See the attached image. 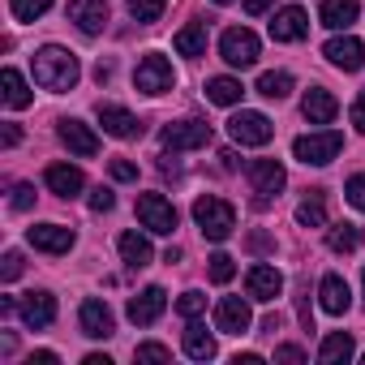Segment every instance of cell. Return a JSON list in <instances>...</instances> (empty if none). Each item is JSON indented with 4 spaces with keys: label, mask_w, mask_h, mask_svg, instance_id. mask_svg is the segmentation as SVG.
<instances>
[{
    "label": "cell",
    "mask_w": 365,
    "mask_h": 365,
    "mask_svg": "<svg viewBox=\"0 0 365 365\" xmlns=\"http://www.w3.org/2000/svg\"><path fill=\"white\" fill-rule=\"evenodd\" d=\"M18 314H22V322L35 327V331H39V327H52V322H56V297L43 292V288H39V292H22V297H18Z\"/></svg>",
    "instance_id": "7c38bea8"
},
{
    "label": "cell",
    "mask_w": 365,
    "mask_h": 365,
    "mask_svg": "<svg viewBox=\"0 0 365 365\" xmlns=\"http://www.w3.org/2000/svg\"><path fill=\"white\" fill-rule=\"evenodd\" d=\"M339 150H344V138H339L335 129H322V133H305V138H297V142H292V155H297L301 163H314V168L331 163Z\"/></svg>",
    "instance_id": "5b68a950"
},
{
    "label": "cell",
    "mask_w": 365,
    "mask_h": 365,
    "mask_svg": "<svg viewBox=\"0 0 365 365\" xmlns=\"http://www.w3.org/2000/svg\"><path fill=\"white\" fill-rule=\"evenodd\" d=\"M356 14H361V0H322L318 5V18L331 31H348L356 22Z\"/></svg>",
    "instance_id": "cb8c5ba5"
},
{
    "label": "cell",
    "mask_w": 365,
    "mask_h": 365,
    "mask_svg": "<svg viewBox=\"0 0 365 365\" xmlns=\"http://www.w3.org/2000/svg\"><path fill=\"white\" fill-rule=\"evenodd\" d=\"M78 327H82V335H91V339H108V335L116 331V318H112L108 301L91 297V301H82V309H78Z\"/></svg>",
    "instance_id": "4fadbf2b"
},
{
    "label": "cell",
    "mask_w": 365,
    "mask_h": 365,
    "mask_svg": "<svg viewBox=\"0 0 365 365\" xmlns=\"http://www.w3.org/2000/svg\"><path fill=\"white\" fill-rule=\"evenodd\" d=\"M356 241H361V237H356V228H352V224H335V228L327 232L331 254H352V250H356Z\"/></svg>",
    "instance_id": "d6a6232c"
},
{
    "label": "cell",
    "mask_w": 365,
    "mask_h": 365,
    "mask_svg": "<svg viewBox=\"0 0 365 365\" xmlns=\"http://www.w3.org/2000/svg\"><path fill=\"white\" fill-rule=\"evenodd\" d=\"M18 275H22V254H18V250H9V254H5V262H0V279L14 284Z\"/></svg>",
    "instance_id": "ab89813d"
},
{
    "label": "cell",
    "mask_w": 365,
    "mask_h": 365,
    "mask_svg": "<svg viewBox=\"0 0 365 365\" xmlns=\"http://www.w3.org/2000/svg\"><path fill=\"white\" fill-rule=\"evenodd\" d=\"M361 284H365V271H361Z\"/></svg>",
    "instance_id": "11a10c76"
},
{
    "label": "cell",
    "mask_w": 365,
    "mask_h": 365,
    "mask_svg": "<svg viewBox=\"0 0 365 365\" xmlns=\"http://www.w3.org/2000/svg\"><path fill=\"white\" fill-rule=\"evenodd\" d=\"M120 258H125V267H133V271H142V267H150V258H155V250H150V241L146 237H138V232H120Z\"/></svg>",
    "instance_id": "d4e9b609"
},
{
    "label": "cell",
    "mask_w": 365,
    "mask_h": 365,
    "mask_svg": "<svg viewBox=\"0 0 365 365\" xmlns=\"http://www.w3.org/2000/svg\"><path fill=\"white\" fill-rule=\"evenodd\" d=\"M43 180H48V190H52V194H61V198H78V194H82V185H86L82 168H69V163H48Z\"/></svg>",
    "instance_id": "ffe728a7"
},
{
    "label": "cell",
    "mask_w": 365,
    "mask_h": 365,
    "mask_svg": "<svg viewBox=\"0 0 365 365\" xmlns=\"http://www.w3.org/2000/svg\"><path fill=\"white\" fill-rule=\"evenodd\" d=\"M56 361H61V356H56V352H48V348H39V352L31 356V365H56Z\"/></svg>",
    "instance_id": "c3c4849f"
},
{
    "label": "cell",
    "mask_w": 365,
    "mask_h": 365,
    "mask_svg": "<svg viewBox=\"0 0 365 365\" xmlns=\"http://www.w3.org/2000/svg\"><path fill=\"white\" fill-rule=\"evenodd\" d=\"M61 142L73 150V155H82V159H91V155H99V138L91 133V125H82V120H61Z\"/></svg>",
    "instance_id": "7402d4cb"
},
{
    "label": "cell",
    "mask_w": 365,
    "mask_h": 365,
    "mask_svg": "<svg viewBox=\"0 0 365 365\" xmlns=\"http://www.w3.org/2000/svg\"><path fill=\"white\" fill-rule=\"evenodd\" d=\"M202 309H207V297L202 292H185V297L176 301V314H185V318H198Z\"/></svg>",
    "instance_id": "74e56055"
},
{
    "label": "cell",
    "mask_w": 365,
    "mask_h": 365,
    "mask_svg": "<svg viewBox=\"0 0 365 365\" xmlns=\"http://www.w3.org/2000/svg\"><path fill=\"white\" fill-rule=\"evenodd\" d=\"M163 9H168V0H129V14H133L138 22H155Z\"/></svg>",
    "instance_id": "e575fe53"
},
{
    "label": "cell",
    "mask_w": 365,
    "mask_h": 365,
    "mask_svg": "<svg viewBox=\"0 0 365 365\" xmlns=\"http://www.w3.org/2000/svg\"><path fill=\"white\" fill-rule=\"evenodd\" d=\"M258 95L262 99H288L292 95V73H284V69L279 73H262L258 78Z\"/></svg>",
    "instance_id": "1f68e13d"
},
{
    "label": "cell",
    "mask_w": 365,
    "mask_h": 365,
    "mask_svg": "<svg viewBox=\"0 0 365 365\" xmlns=\"http://www.w3.org/2000/svg\"><path fill=\"white\" fill-rule=\"evenodd\" d=\"M69 22L82 35H99L108 26V0H69Z\"/></svg>",
    "instance_id": "e0dca14e"
},
{
    "label": "cell",
    "mask_w": 365,
    "mask_h": 365,
    "mask_svg": "<svg viewBox=\"0 0 365 365\" xmlns=\"http://www.w3.org/2000/svg\"><path fill=\"white\" fill-rule=\"evenodd\" d=\"M185 356H194V361H211L215 356V335L202 322H194V318L185 327Z\"/></svg>",
    "instance_id": "484cf974"
},
{
    "label": "cell",
    "mask_w": 365,
    "mask_h": 365,
    "mask_svg": "<svg viewBox=\"0 0 365 365\" xmlns=\"http://www.w3.org/2000/svg\"><path fill=\"white\" fill-rule=\"evenodd\" d=\"M220 163H224V168L232 172V168H237V155H232V150H220Z\"/></svg>",
    "instance_id": "816d5d0a"
},
{
    "label": "cell",
    "mask_w": 365,
    "mask_h": 365,
    "mask_svg": "<svg viewBox=\"0 0 365 365\" xmlns=\"http://www.w3.org/2000/svg\"><path fill=\"white\" fill-rule=\"evenodd\" d=\"M220 56H224L232 69H250V65H258L262 43H258L254 31H245V26H228V31L220 35Z\"/></svg>",
    "instance_id": "3957f363"
},
{
    "label": "cell",
    "mask_w": 365,
    "mask_h": 365,
    "mask_svg": "<svg viewBox=\"0 0 365 365\" xmlns=\"http://www.w3.org/2000/svg\"><path fill=\"white\" fill-rule=\"evenodd\" d=\"M232 275H237V262H232V254H215V258H211V279H215V284H228Z\"/></svg>",
    "instance_id": "d590c367"
},
{
    "label": "cell",
    "mask_w": 365,
    "mask_h": 365,
    "mask_svg": "<svg viewBox=\"0 0 365 365\" xmlns=\"http://www.w3.org/2000/svg\"><path fill=\"white\" fill-rule=\"evenodd\" d=\"M297 224H301V228H322V224H327V202H322V190H314V194L297 207Z\"/></svg>",
    "instance_id": "f546056e"
},
{
    "label": "cell",
    "mask_w": 365,
    "mask_h": 365,
    "mask_svg": "<svg viewBox=\"0 0 365 365\" xmlns=\"http://www.w3.org/2000/svg\"><path fill=\"white\" fill-rule=\"evenodd\" d=\"M245 292H250L254 301H275V297L284 292V275H279L275 267L258 262V267H250V275H245Z\"/></svg>",
    "instance_id": "d6986e66"
},
{
    "label": "cell",
    "mask_w": 365,
    "mask_h": 365,
    "mask_svg": "<svg viewBox=\"0 0 365 365\" xmlns=\"http://www.w3.org/2000/svg\"><path fill=\"white\" fill-rule=\"evenodd\" d=\"M26 241L43 254H69L73 250V228H61V224H35L26 228Z\"/></svg>",
    "instance_id": "ac0fdd59"
},
{
    "label": "cell",
    "mask_w": 365,
    "mask_h": 365,
    "mask_svg": "<svg viewBox=\"0 0 365 365\" xmlns=\"http://www.w3.org/2000/svg\"><path fill=\"white\" fill-rule=\"evenodd\" d=\"M322 56H327L335 69H344V73L365 69V43H361V39H352V35H335V39L322 48Z\"/></svg>",
    "instance_id": "30bf717a"
},
{
    "label": "cell",
    "mask_w": 365,
    "mask_h": 365,
    "mask_svg": "<svg viewBox=\"0 0 365 365\" xmlns=\"http://www.w3.org/2000/svg\"><path fill=\"white\" fill-rule=\"evenodd\" d=\"M305 35H309V14H305V9L288 5V9H279V14L271 18V39H275V43H301Z\"/></svg>",
    "instance_id": "5bb4252c"
},
{
    "label": "cell",
    "mask_w": 365,
    "mask_h": 365,
    "mask_svg": "<svg viewBox=\"0 0 365 365\" xmlns=\"http://www.w3.org/2000/svg\"><path fill=\"white\" fill-rule=\"evenodd\" d=\"M262 331H267V335H275V331H279V314H271V318L262 322Z\"/></svg>",
    "instance_id": "f5cc1de1"
},
{
    "label": "cell",
    "mask_w": 365,
    "mask_h": 365,
    "mask_svg": "<svg viewBox=\"0 0 365 365\" xmlns=\"http://www.w3.org/2000/svg\"><path fill=\"white\" fill-rule=\"evenodd\" d=\"M301 112H305V120L309 125H331L335 120V112H339V103H335V95L331 91H305V99H301Z\"/></svg>",
    "instance_id": "603a6c76"
},
{
    "label": "cell",
    "mask_w": 365,
    "mask_h": 365,
    "mask_svg": "<svg viewBox=\"0 0 365 365\" xmlns=\"http://www.w3.org/2000/svg\"><path fill=\"white\" fill-rule=\"evenodd\" d=\"M250 322H254L250 301H241V297H224V301L215 305V331H224V335H241V331H250Z\"/></svg>",
    "instance_id": "2e32d148"
},
{
    "label": "cell",
    "mask_w": 365,
    "mask_h": 365,
    "mask_svg": "<svg viewBox=\"0 0 365 365\" xmlns=\"http://www.w3.org/2000/svg\"><path fill=\"white\" fill-rule=\"evenodd\" d=\"M207 142H211L207 120H172V125H163V146L168 150H198Z\"/></svg>",
    "instance_id": "9c48e42d"
},
{
    "label": "cell",
    "mask_w": 365,
    "mask_h": 365,
    "mask_svg": "<svg viewBox=\"0 0 365 365\" xmlns=\"http://www.w3.org/2000/svg\"><path fill=\"white\" fill-rule=\"evenodd\" d=\"M99 125H103V133H112V138H120V142L142 138V120H138L129 108H120V103H99Z\"/></svg>",
    "instance_id": "8fae6325"
},
{
    "label": "cell",
    "mask_w": 365,
    "mask_h": 365,
    "mask_svg": "<svg viewBox=\"0 0 365 365\" xmlns=\"http://www.w3.org/2000/svg\"><path fill=\"white\" fill-rule=\"evenodd\" d=\"M352 125L365 133V91H361V95H356V103H352Z\"/></svg>",
    "instance_id": "f6af8a7d"
},
{
    "label": "cell",
    "mask_w": 365,
    "mask_h": 365,
    "mask_svg": "<svg viewBox=\"0 0 365 365\" xmlns=\"http://www.w3.org/2000/svg\"><path fill=\"white\" fill-rule=\"evenodd\" d=\"M344 198L356 207V211H365V172H356V176H348V185H344Z\"/></svg>",
    "instance_id": "8d00e7d4"
},
{
    "label": "cell",
    "mask_w": 365,
    "mask_h": 365,
    "mask_svg": "<svg viewBox=\"0 0 365 365\" xmlns=\"http://www.w3.org/2000/svg\"><path fill=\"white\" fill-rule=\"evenodd\" d=\"M275 361H288V365H301V361H305V348H297V344H279V348H275Z\"/></svg>",
    "instance_id": "ee69618b"
},
{
    "label": "cell",
    "mask_w": 365,
    "mask_h": 365,
    "mask_svg": "<svg viewBox=\"0 0 365 365\" xmlns=\"http://www.w3.org/2000/svg\"><path fill=\"white\" fill-rule=\"evenodd\" d=\"M284 180H288V172H284L279 159H254V163H250V185H254V194H258V198H254L258 207H267L271 198H279Z\"/></svg>",
    "instance_id": "8992f818"
},
{
    "label": "cell",
    "mask_w": 365,
    "mask_h": 365,
    "mask_svg": "<svg viewBox=\"0 0 365 365\" xmlns=\"http://www.w3.org/2000/svg\"><path fill=\"white\" fill-rule=\"evenodd\" d=\"M241 95H245V86H241L237 78H211V82H207V99H211V103H220V108L241 103Z\"/></svg>",
    "instance_id": "f1b7e54d"
},
{
    "label": "cell",
    "mask_w": 365,
    "mask_h": 365,
    "mask_svg": "<svg viewBox=\"0 0 365 365\" xmlns=\"http://www.w3.org/2000/svg\"><path fill=\"white\" fill-rule=\"evenodd\" d=\"M31 65H35V82H39L43 91H52V95L73 91V86H78V78H82L78 56H73V52H65V48H39Z\"/></svg>",
    "instance_id": "6da1fadb"
},
{
    "label": "cell",
    "mask_w": 365,
    "mask_h": 365,
    "mask_svg": "<svg viewBox=\"0 0 365 365\" xmlns=\"http://www.w3.org/2000/svg\"><path fill=\"white\" fill-rule=\"evenodd\" d=\"M138 220H142V228H150V232H159V237H172V228H176V207H172L163 194H142V198H138Z\"/></svg>",
    "instance_id": "ba28073f"
},
{
    "label": "cell",
    "mask_w": 365,
    "mask_h": 365,
    "mask_svg": "<svg viewBox=\"0 0 365 365\" xmlns=\"http://www.w3.org/2000/svg\"><path fill=\"white\" fill-rule=\"evenodd\" d=\"M9 207H14V211H31V207H35V190H31V185H14Z\"/></svg>",
    "instance_id": "b9f144b4"
},
{
    "label": "cell",
    "mask_w": 365,
    "mask_h": 365,
    "mask_svg": "<svg viewBox=\"0 0 365 365\" xmlns=\"http://www.w3.org/2000/svg\"><path fill=\"white\" fill-rule=\"evenodd\" d=\"M163 309H168V292H163L159 284H150V288H142L138 297H129V322H138V327L159 322Z\"/></svg>",
    "instance_id": "9a60e30c"
},
{
    "label": "cell",
    "mask_w": 365,
    "mask_h": 365,
    "mask_svg": "<svg viewBox=\"0 0 365 365\" xmlns=\"http://www.w3.org/2000/svg\"><path fill=\"white\" fill-rule=\"evenodd\" d=\"M228 133H232V142H241V146H267L271 138H275V125L262 116V112H237L232 120H228Z\"/></svg>",
    "instance_id": "52a82bcc"
},
{
    "label": "cell",
    "mask_w": 365,
    "mask_h": 365,
    "mask_svg": "<svg viewBox=\"0 0 365 365\" xmlns=\"http://www.w3.org/2000/svg\"><path fill=\"white\" fill-rule=\"evenodd\" d=\"M267 9H271V0H245V14H254V18L267 14Z\"/></svg>",
    "instance_id": "681fc988"
},
{
    "label": "cell",
    "mask_w": 365,
    "mask_h": 365,
    "mask_svg": "<svg viewBox=\"0 0 365 365\" xmlns=\"http://www.w3.org/2000/svg\"><path fill=\"white\" fill-rule=\"evenodd\" d=\"M215 5H232V0H215Z\"/></svg>",
    "instance_id": "db71d44e"
},
{
    "label": "cell",
    "mask_w": 365,
    "mask_h": 365,
    "mask_svg": "<svg viewBox=\"0 0 365 365\" xmlns=\"http://www.w3.org/2000/svg\"><path fill=\"white\" fill-rule=\"evenodd\" d=\"M0 142H5V146H18V142H22V129H18V125H5V133H0Z\"/></svg>",
    "instance_id": "7dc6e473"
},
{
    "label": "cell",
    "mask_w": 365,
    "mask_h": 365,
    "mask_svg": "<svg viewBox=\"0 0 365 365\" xmlns=\"http://www.w3.org/2000/svg\"><path fill=\"white\" fill-rule=\"evenodd\" d=\"M108 78H112V65L99 61V65H95V82H108Z\"/></svg>",
    "instance_id": "f907efd6"
},
{
    "label": "cell",
    "mask_w": 365,
    "mask_h": 365,
    "mask_svg": "<svg viewBox=\"0 0 365 365\" xmlns=\"http://www.w3.org/2000/svg\"><path fill=\"white\" fill-rule=\"evenodd\" d=\"M318 305L327 309V314H348V305H352V292H348V279L344 275H322V284H318Z\"/></svg>",
    "instance_id": "44dd1931"
},
{
    "label": "cell",
    "mask_w": 365,
    "mask_h": 365,
    "mask_svg": "<svg viewBox=\"0 0 365 365\" xmlns=\"http://www.w3.org/2000/svg\"><path fill=\"white\" fill-rule=\"evenodd\" d=\"M112 207H116V194H112V190H103V185H99V190H95V194H91V211H112Z\"/></svg>",
    "instance_id": "7bdbcfd3"
},
{
    "label": "cell",
    "mask_w": 365,
    "mask_h": 365,
    "mask_svg": "<svg viewBox=\"0 0 365 365\" xmlns=\"http://www.w3.org/2000/svg\"><path fill=\"white\" fill-rule=\"evenodd\" d=\"M108 172H112V180H138V163H129V159H112Z\"/></svg>",
    "instance_id": "60d3db41"
},
{
    "label": "cell",
    "mask_w": 365,
    "mask_h": 365,
    "mask_svg": "<svg viewBox=\"0 0 365 365\" xmlns=\"http://www.w3.org/2000/svg\"><path fill=\"white\" fill-rule=\"evenodd\" d=\"M172 43H176V52H180V56H202V52H207V22H190V26H180Z\"/></svg>",
    "instance_id": "83f0119b"
},
{
    "label": "cell",
    "mask_w": 365,
    "mask_h": 365,
    "mask_svg": "<svg viewBox=\"0 0 365 365\" xmlns=\"http://www.w3.org/2000/svg\"><path fill=\"white\" fill-rule=\"evenodd\" d=\"M352 352H356L352 335H348V331H331V335L322 339V348H318V361H322V365H339V361H348Z\"/></svg>",
    "instance_id": "4316f807"
},
{
    "label": "cell",
    "mask_w": 365,
    "mask_h": 365,
    "mask_svg": "<svg viewBox=\"0 0 365 365\" xmlns=\"http://www.w3.org/2000/svg\"><path fill=\"white\" fill-rule=\"evenodd\" d=\"M133 86H138L142 95H163V91H172V86H176V69H172V61L159 56V52H146V56L138 61Z\"/></svg>",
    "instance_id": "277c9868"
},
{
    "label": "cell",
    "mask_w": 365,
    "mask_h": 365,
    "mask_svg": "<svg viewBox=\"0 0 365 365\" xmlns=\"http://www.w3.org/2000/svg\"><path fill=\"white\" fill-rule=\"evenodd\" d=\"M133 361H155V365H159V361H172V352H168L163 344H138V348H133Z\"/></svg>",
    "instance_id": "f35d334b"
},
{
    "label": "cell",
    "mask_w": 365,
    "mask_h": 365,
    "mask_svg": "<svg viewBox=\"0 0 365 365\" xmlns=\"http://www.w3.org/2000/svg\"><path fill=\"white\" fill-rule=\"evenodd\" d=\"M52 9V0H9V14L18 18V22H35V18H43Z\"/></svg>",
    "instance_id": "836d02e7"
},
{
    "label": "cell",
    "mask_w": 365,
    "mask_h": 365,
    "mask_svg": "<svg viewBox=\"0 0 365 365\" xmlns=\"http://www.w3.org/2000/svg\"><path fill=\"white\" fill-rule=\"evenodd\" d=\"M250 250H254V254H267V250H271V237H267V232H250Z\"/></svg>",
    "instance_id": "bcb514c9"
},
{
    "label": "cell",
    "mask_w": 365,
    "mask_h": 365,
    "mask_svg": "<svg viewBox=\"0 0 365 365\" xmlns=\"http://www.w3.org/2000/svg\"><path fill=\"white\" fill-rule=\"evenodd\" d=\"M0 86H5V103H9V108H26V103H31V91H26V82H22L18 69H5V73H0Z\"/></svg>",
    "instance_id": "4dcf8cb0"
},
{
    "label": "cell",
    "mask_w": 365,
    "mask_h": 365,
    "mask_svg": "<svg viewBox=\"0 0 365 365\" xmlns=\"http://www.w3.org/2000/svg\"><path fill=\"white\" fill-rule=\"evenodd\" d=\"M194 224L202 228L207 241H228L232 228H237V207L224 202V198H215V194H207V198L194 202Z\"/></svg>",
    "instance_id": "7a4b0ae2"
}]
</instances>
